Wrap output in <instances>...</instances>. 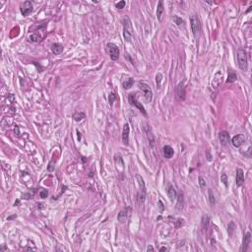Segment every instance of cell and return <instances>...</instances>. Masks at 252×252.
I'll use <instances>...</instances> for the list:
<instances>
[{"mask_svg": "<svg viewBox=\"0 0 252 252\" xmlns=\"http://www.w3.org/2000/svg\"><path fill=\"white\" fill-rule=\"evenodd\" d=\"M122 25H123V38H124V41H127V43H130L133 36V28L129 17L126 16L122 19Z\"/></svg>", "mask_w": 252, "mask_h": 252, "instance_id": "1", "label": "cell"}, {"mask_svg": "<svg viewBox=\"0 0 252 252\" xmlns=\"http://www.w3.org/2000/svg\"><path fill=\"white\" fill-rule=\"evenodd\" d=\"M237 62H238L239 68L243 72H246L248 69V59H247V53L243 48L237 49Z\"/></svg>", "mask_w": 252, "mask_h": 252, "instance_id": "2", "label": "cell"}, {"mask_svg": "<svg viewBox=\"0 0 252 252\" xmlns=\"http://www.w3.org/2000/svg\"><path fill=\"white\" fill-rule=\"evenodd\" d=\"M138 87L139 89L144 93V97H145V100H146L147 103H151L153 100V92H152V89L151 87L148 85V84L144 83V82H139L138 83Z\"/></svg>", "mask_w": 252, "mask_h": 252, "instance_id": "3", "label": "cell"}, {"mask_svg": "<svg viewBox=\"0 0 252 252\" xmlns=\"http://www.w3.org/2000/svg\"><path fill=\"white\" fill-rule=\"evenodd\" d=\"M190 26H191V31H192L193 36H194V38H196L199 35L200 30H201L200 20L196 15H192L190 17Z\"/></svg>", "mask_w": 252, "mask_h": 252, "instance_id": "4", "label": "cell"}, {"mask_svg": "<svg viewBox=\"0 0 252 252\" xmlns=\"http://www.w3.org/2000/svg\"><path fill=\"white\" fill-rule=\"evenodd\" d=\"M106 51H107L111 60L116 61L119 58V48L114 43H108L106 44Z\"/></svg>", "mask_w": 252, "mask_h": 252, "instance_id": "5", "label": "cell"}, {"mask_svg": "<svg viewBox=\"0 0 252 252\" xmlns=\"http://www.w3.org/2000/svg\"><path fill=\"white\" fill-rule=\"evenodd\" d=\"M128 102H129V103H130L131 105H133V106H135L136 108H138V110L141 111V112L144 114L145 116L147 115V112H146V110H145L144 106H143L142 103H139V100H137V96H136V95L130 94L129 96H128Z\"/></svg>", "mask_w": 252, "mask_h": 252, "instance_id": "6", "label": "cell"}, {"mask_svg": "<svg viewBox=\"0 0 252 252\" xmlns=\"http://www.w3.org/2000/svg\"><path fill=\"white\" fill-rule=\"evenodd\" d=\"M33 9V3L31 1H25L24 3L21 4V6H20L21 14L24 17H26V16L29 15V14L32 13Z\"/></svg>", "mask_w": 252, "mask_h": 252, "instance_id": "7", "label": "cell"}, {"mask_svg": "<svg viewBox=\"0 0 252 252\" xmlns=\"http://www.w3.org/2000/svg\"><path fill=\"white\" fill-rule=\"evenodd\" d=\"M176 97L179 100H184L186 98V90L183 82H180L176 87Z\"/></svg>", "mask_w": 252, "mask_h": 252, "instance_id": "8", "label": "cell"}, {"mask_svg": "<svg viewBox=\"0 0 252 252\" xmlns=\"http://www.w3.org/2000/svg\"><path fill=\"white\" fill-rule=\"evenodd\" d=\"M144 129H145V132H146V136H147L148 142H149V145L151 147H154L155 146V143H156V139H155V136H154V134H153L152 128H151L148 124H146V126L144 127Z\"/></svg>", "mask_w": 252, "mask_h": 252, "instance_id": "9", "label": "cell"}, {"mask_svg": "<svg viewBox=\"0 0 252 252\" xmlns=\"http://www.w3.org/2000/svg\"><path fill=\"white\" fill-rule=\"evenodd\" d=\"M244 142H245V137L243 134H237V135L232 137V139H231L232 146L236 148H239L241 145L244 144Z\"/></svg>", "mask_w": 252, "mask_h": 252, "instance_id": "10", "label": "cell"}, {"mask_svg": "<svg viewBox=\"0 0 252 252\" xmlns=\"http://www.w3.org/2000/svg\"><path fill=\"white\" fill-rule=\"evenodd\" d=\"M219 141L222 146H228L231 142V137H229L228 131H222L219 133Z\"/></svg>", "mask_w": 252, "mask_h": 252, "instance_id": "11", "label": "cell"}, {"mask_svg": "<svg viewBox=\"0 0 252 252\" xmlns=\"http://www.w3.org/2000/svg\"><path fill=\"white\" fill-rule=\"evenodd\" d=\"M130 211H131V209L128 208V207H127V208L121 210V211L119 212L118 216H117V220H118V222L121 223V224L125 223L126 221H127V219H128V216H129V212Z\"/></svg>", "mask_w": 252, "mask_h": 252, "instance_id": "12", "label": "cell"}, {"mask_svg": "<svg viewBox=\"0 0 252 252\" xmlns=\"http://www.w3.org/2000/svg\"><path fill=\"white\" fill-rule=\"evenodd\" d=\"M129 133H130V127L129 124H124L123 126V131H122V142L124 145L129 144Z\"/></svg>", "mask_w": 252, "mask_h": 252, "instance_id": "13", "label": "cell"}, {"mask_svg": "<svg viewBox=\"0 0 252 252\" xmlns=\"http://www.w3.org/2000/svg\"><path fill=\"white\" fill-rule=\"evenodd\" d=\"M163 152H164V156L166 159H172V156L174 155V150L172 146L169 145H166L164 148H163Z\"/></svg>", "mask_w": 252, "mask_h": 252, "instance_id": "14", "label": "cell"}, {"mask_svg": "<svg viewBox=\"0 0 252 252\" xmlns=\"http://www.w3.org/2000/svg\"><path fill=\"white\" fill-rule=\"evenodd\" d=\"M244 182V172L241 169H236V185L241 186Z\"/></svg>", "mask_w": 252, "mask_h": 252, "instance_id": "15", "label": "cell"}, {"mask_svg": "<svg viewBox=\"0 0 252 252\" xmlns=\"http://www.w3.org/2000/svg\"><path fill=\"white\" fill-rule=\"evenodd\" d=\"M167 196H169V199L172 201V202H173V201L176 199V197H177L176 190H175L174 187H173V185H172V184H169V188H167Z\"/></svg>", "mask_w": 252, "mask_h": 252, "instance_id": "16", "label": "cell"}, {"mask_svg": "<svg viewBox=\"0 0 252 252\" xmlns=\"http://www.w3.org/2000/svg\"><path fill=\"white\" fill-rule=\"evenodd\" d=\"M250 240H251V234H250V232H247V233L245 234L244 238H243V244H242V248H241L242 252L247 251L248 246L250 244Z\"/></svg>", "mask_w": 252, "mask_h": 252, "instance_id": "17", "label": "cell"}, {"mask_svg": "<svg viewBox=\"0 0 252 252\" xmlns=\"http://www.w3.org/2000/svg\"><path fill=\"white\" fill-rule=\"evenodd\" d=\"M164 13V3L162 0H159L158 3V7H157V19L161 22L162 21V16Z\"/></svg>", "mask_w": 252, "mask_h": 252, "instance_id": "18", "label": "cell"}, {"mask_svg": "<svg viewBox=\"0 0 252 252\" xmlns=\"http://www.w3.org/2000/svg\"><path fill=\"white\" fill-rule=\"evenodd\" d=\"M51 51L54 53V54H60V53L63 51V46L60 43H52Z\"/></svg>", "mask_w": 252, "mask_h": 252, "instance_id": "19", "label": "cell"}, {"mask_svg": "<svg viewBox=\"0 0 252 252\" xmlns=\"http://www.w3.org/2000/svg\"><path fill=\"white\" fill-rule=\"evenodd\" d=\"M137 182L139 184V187H140V191L142 192H146V186H145V182H144V179L141 175H136L135 176Z\"/></svg>", "mask_w": 252, "mask_h": 252, "instance_id": "20", "label": "cell"}, {"mask_svg": "<svg viewBox=\"0 0 252 252\" xmlns=\"http://www.w3.org/2000/svg\"><path fill=\"white\" fill-rule=\"evenodd\" d=\"M210 225V218L208 215H204L202 217V220H201V226H202L203 229H208Z\"/></svg>", "mask_w": 252, "mask_h": 252, "instance_id": "21", "label": "cell"}, {"mask_svg": "<svg viewBox=\"0 0 252 252\" xmlns=\"http://www.w3.org/2000/svg\"><path fill=\"white\" fill-rule=\"evenodd\" d=\"M177 204H176V209L177 210H181L183 208V205H184V198H183V193L180 192L178 194L177 197Z\"/></svg>", "mask_w": 252, "mask_h": 252, "instance_id": "22", "label": "cell"}, {"mask_svg": "<svg viewBox=\"0 0 252 252\" xmlns=\"http://www.w3.org/2000/svg\"><path fill=\"white\" fill-rule=\"evenodd\" d=\"M133 85H134V79H132V78H127V79L125 81H123V83H122V87L125 90H129Z\"/></svg>", "mask_w": 252, "mask_h": 252, "instance_id": "23", "label": "cell"}, {"mask_svg": "<svg viewBox=\"0 0 252 252\" xmlns=\"http://www.w3.org/2000/svg\"><path fill=\"white\" fill-rule=\"evenodd\" d=\"M237 79V75L236 73H234L232 70H229V76H228V80L226 81V83H232L234 82Z\"/></svg>", "mask_w": 252, "mask_h": 252, "instance_id": "24", "label": "cell"}, {"mask_svg": "<svg viewBox=\"0 0 252 252\" xmlns=\"http://www.w3.org/2000/svg\"><path fill=\"white\" fill-rule=\"evenodd\" d=\"M84 118H85V113L82 112V111H77V112L73 114V119L77 122L82 121Z\"/></svg>", "mask_w": 252, "mask_h": 252, "instance_id": "25", "label": "cell"}, {"mask_svg": "<svg viewBox=\"0 0 252 252\" xmlns=\"http://www.w3.org/2000/svg\"><path fill=\"white\" fill-rule=\"evenodd\" d=\"M208 198H209V202L211 204V206H215L216 205V198L215 195L213 193V190L211 188L208 189Z\"/></svg>", "mask_w": 252, "mask_h": 252, "instance_id": "26", "label": "cell"}, {"mask_svg": "<svg viewBox=\"0 0 252 252\" xmlns=\"http://www.w3.org/2000/svg\"><path fill=\"white\" fill-rule=\"evenodd\" d=\"M162 81H163V75L161 73H158L156 75V83H157V88L159 89L162 85Z\"/></svg>", "mask_w": 252, "mask_h": 252, "instance_id": "27", "label": "cell"}, {"mask_svg": "<svg viewBox=\"0 0 252 252\" xmlns=\"http://www.w3.org/2000/svg\"><path fill=\"white\" fill-rule=\"evenodd\" d=\"M198 180H199V185L201 187V189L204 190L206 188L207 186V183H206V180L204 179V177H202V176H199V178H198Z\"/></svg>", "mask_w": 252, "mask_h": 252, "instance_id": "28", "label": "cell"}, {"mask_svg": "<svg viewBox=\"0 0 252 252\" xmlns=\"http://www.w3.org/2000/svg\"><path fill=\"white\" fill-rule=\"evenodd\" d=\"M173 22L177 25V26H180V25L183 24V20L180 18V17H178L177 15H174L173 16Z\"/></svg>", "mask_w": 252, "mask_h": 252, "instance_id": "29", "label": "cell"}, {"mask_svg": "<svg viewBox=\"0 0 252 252\" xmlns=\"http://www.w3.org/2000/svg\"><path fill=\"white\" fill-rule=\"evenodd\" d=\"M228 231H229V236H232V233H233V231H234V229H236V225H234V223L233 222H231L229 224V226H228Z\"/></svg>", "mask_w": 252, "mask_h": 252, "instance_id": "30", "label": "cell"}, {"mask_svg": "<svg viewBox=\"0 0 252 252\" xmlns=\"http://www.w3.org/2000/svg\"><path fill=\"white\" fill-rule=\"evenodd\" d=\"M40 36L37 35V33H33V35L30 36L29 40L30 41H33V43H37V41H38V40H40Z\"/></svg>", "mask_w": 252, "mask_h": 252, "instance_id": "31", "label": "cell"}, {"mask_svg": "<svg viewBox=\"0 0 252 252\" xmlns=\"http://www.w3.org/2000/svg\"><path fill=\"white\" fill-rule=\"evenodd\" d=\"M221 181L225 184L226 187H228V176H226V173H223V174L221 175Z\"/></svg>", "mask_w": 252, "mask_h": 252, "instance_id": "32", "label": "cell"}, {"mask_svg": "<svg viewBox=\"0 0 252 252\" xmlns=\"http://www.w3.org/2000/svg\"><path fill=\"white\" fill-rule=\"evenodd\" d=\"M115 99H116V96H115V95H114L113 93H111V94L110 95V98H108V102H110V105H113V103H114V100H115Z\"/></svg>", "mask_w": 252, "mask_h": 252, "instance_id": "33", "label": "cell"}, {"mask_svg": "<svg viewBox=\"0 0 252 252\" xmlns=\"http://www.w3.org/2000/svg\"><path fill=\"white\" fill-rule=\"evenodd\" d=\"M125 4H126V2L124 1V0H122V1H119L118 3H116V8L117 9H123V8L125 7Z\"/></svg>", "mask_w": 252, "mask_h": 252, "instance_id": "34", "label": "cell"}, {"mask_svg": "<svg viewBox=\"0 0 252 252\" xmlns=\"http://www.w3.org/2000/svg\"><path fill=\"white\" fill-rule=\"evenodd\" d=\"M47 195H48V192H47V190H46V189H43V190H41V191L40 192V196H41V198H43V199L46 198Z\"/></svg>", "mask_w": 252, "mask_h": 252, "instance_id": "35", "label": "cell"}, {"mask_svg": "<svg viewBox=\"0 0 252 252\" xmlns=\"http://www.w3.org/2000/svg\"><path fill=\"white\" fill-rule=\"evenodd\" d=\"M206 155H207V161H208V162H211L212 159H212L213 157L211 156V154H210V151H209V150H207Z\"/></svg>", "mask_w": 252, "mask_h": 252, "instance_id": "36", "label": "cell"}, {"mask_svg": "<svg viewBox=\"0 0 252 252\" xmlns=\"http://www.w3.org/2000/svg\"><path fill=\"white\" fill-rule=\"evenodd\" d=\"M53 169H54V167L52 166V163H50V164H49V167H47V169H48L49 172H52V170H53Z\"/></svg>", "mask_w": 252, "mask_h": 252, "instance_id": "37", "label": "cell"}, {"mask_svg": "<svg viewBox=\"0 0 252 252\" xmlns=\"http://www.w3.org/2000/svg\"><path fill=\"white\" fill-rule=\"evenodd\" d=\"M169 250V248L167 247H162L161 249H159V251H167Z\"/></svg>", "mask_w": 252, "mask_h": 252, "instance_id": "38", "label": "cell"}, {"mask_svg": "<svg viewBox=\"0 0 252 252\" xmlns=\"http://www.w3.org/2000/svg\"><path fill=\"white\" fill-rule=\"evenodd\" d=\"M147 251H154V248H153V246H149V247L147 248Z\"/></svg>", "mask_w": 252, "mask_h": 252, "instance_id": "39", "label": "cell"}]
</instances>
